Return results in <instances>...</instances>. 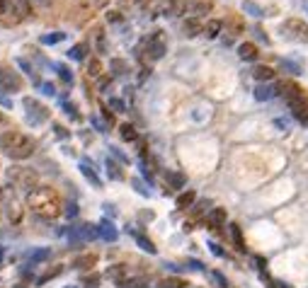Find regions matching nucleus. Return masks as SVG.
Masks as SVG:
<instances>
[{
    "label": "nucleus",
    "mask_w": 308,
    "mask_h": 288,
    "mask_svg": "<svg viewBox=\"0 0 308 288\" xmlns=\"http://www.w3.org/2000/svg\"><path fill=\"white\" fill-rule=\"evenodd\" d=\"M0 148L5 150V155H10L12 160H25L34 152V141L27 138L22 133H5L0 138Z\"/></svg>",
    "instance_id": "nucleus-1"
},
{
    "label": "nucleus",
    "mask_w": 308,
    "mask_h": 288,
    "mask_svg": "<svg viewBox=\"0 0 308 288\" xmlns=\"http://www.w3.org/2000/svg\"><path fill=\"white\" fill-rule=\"evenodd\" d=\"M286 104H289L291 114L299 119L303 126H308V94L301 90V87H294L289 94H286Z\"/></svg>",
    "instance_id": "nucleus-2"
},
{
    "label": "nucleus",
    "mask_w": 308,
    "mask_h": 288,
    "mask_svg": "<svg viewBox=\"0 0 308 288\" xmlns=\"http://www.w3.org/2000/svg\"><path fill=\"white\" fill-rule=\"evenodd\" d=\"M282 34L291 42L308 44V22H303L301 17H289V20H284Z\"/></svg>",
    "instance_id": "nucleus-3"
},
{
    "label": "nucleus",
    "mask_w": 308,
    "mask_h": 288,
    "mask_svg": "<svg viewBox=\"0 0 308 288\" xmlns=\"http://www.w3.org/2000/svg\"><path fill=\"white\" fill-rule=\"evenodd\" d=\"M22 109H25L27 124H32V126H42L44 121L49 119V109L44 107L42 102H37L34 97H25L22 100Z\"/></svg>",
    "instance_id": "nucleus-4"
},
{
    "label": "nucleus",
    "mask_w": 308,
    "mask_h": 288,
    "mask_svg": "<svg viewBox=\"0 0 308 288\" xmlns=\"http://www.w3.org/2000/svg\"><path fill=\"white\" fill-rule=\"evenodd\" d=\"M160 34L163 32H153L148 39H146V53H148V59L151 61H160L165 56V51H168V46H165Z\"/></svg>",
    "instance_id": "nucleus-5"
},
{
    "label": "nucleus",
    "mask_w": 308,
    "mask_h": 288,
    "mask_svg": "<svg viewBox=\"0 0 308 288\" xmlns=\"http://www.w3.org/2000/svg\"><path fill=\"white\" fill-rule=\"evenodd\" d=\"M20 87H22V80H20L17 73L0 66V90L3 92H20Z\"/></svg>",
    "instance_id": "nucleus-6"
},
{
    "label": "nucleus",
    "mask_w": 308,
    "mask_h": 288,
    "mask_svg": "<svg viewBox=\"0 0 308 288\" xmlns=\"http://www.w3.org/2000/svg\"><path fill=\"white\" fill-rule=\"evenodd\" d=\"M29 0H8V15L17 17V20H25L29 15Z\"/></svg>",
    "instance_id": "nucleus-7"
},
{
    "label": "nucleus",
    "mask_w": 308,
    "mask_h": 288,
    "mask_svg": "<svg viewBox=\"0 0 308 288\" xmlns=\"http://www.w3.org/2000/svg\"><path fill=\"white\" fill-rule=\"evenodd\" d=\"M238 56H240L243 61H248V63H255L260 53H257V46H255L252 42H243V44L238 46Z\"/></svg>",
    "instance_id": "nucleus-8"
},
{
    "label": "nucleus",
    "mask_w": 308,
    "mask_h": 288,
    "mask_svg": "<svg viewBox=\"0 0 308 288\" xmlns=\"http://www.w3.org/2000/svg\"><path fill=\"white\" fill-rule=\"evenodd\" d=\"M187 12L199 20V17H204V15L211 12V3H206V0H194V3H189L187 5Z\"/></svg>",
    "instance_id": "nucleus-9"
},
{
    "label": "nucleus",
    "mask_w": 308,
    "mask_h": 288,
    "mask_svg": "<svg viewBox=\"0 0 308 288\" xmlns=\"http://www.w3.org/2000/svg\"><path fill=\"white\" fill-rule=\"evenodd\" d=\"M97 235L102 237V240H107V242H114L119 233H117V228L112 225L110 220H100V225H97Z\"/></svg>",
    "instance_id": "nucleus-10"
},
{
    "label": "nucleus",
    "mask_w": 308,
    "mask_h": 288,
    "mask_svg": "<svg viewBox=\"0 0 308 288\" xmlns=\"http://www.w3.org/2000/svg\"><path fill=\"white\" fill-rule=\"evenodd\" d=\"M252 78H255L257 83H269V80H274V68L272 66H255L252 68Z\"/></svg>",
    "instance_id": "nucleus-11"
},
{
    "label": "nucleus",
    "mask_w": 308,
    "mask_h": 288,
    "mask_svg": "<svg viewBox=\"0 0 308 288\" xmlns=\"http://www.w3.org/2000/svg\"><path fill=\"white\" fill-rule=\"evenodd\" d=\"M80 172H83V177H85L87 182H93V186H97V189L102 186V179L97 177V172L93 169V165H90V162H80Z\"/></svg>",
    "instance_id": "nucleus-12"
},
{
    "label": "nucleus",
    "mask_w": 308,
    "mask_h": 288,
    "mask_svg": "<svg viewBox=\"0 0 308 288\" xmlns=\"http://www.w3.org/2000/svg\"><path fill=\"white\" fill-rule=\"evenodd\" d=\"M206 220H209V228H221L223 223H226V211L223 208H211Z\"/></svg>",
    "instance_id": "nucleus-13"
},
{
    "label": "nucleus",
    "mask_w": 308,
    "mask_h": 288,
    "mask_svg": "<svg viewBox=\"0 0 308 288\" xmlns=\"http://www.w3.org/2000/svg\"><path fill=\"white\" fill-rule=\"evenodd\" d=\"M272 97H277L272 85H257L255 87V100L257 102H267V100H272Z\"/></svg>",
    "instance_id": "nucleus-14"
},
{
    "label": "nucleus",
    "mask_w": 308,
    "mask_h": 288,
    "mask_svg": "<svg viewBox=\"0 0 308 288\" xmlns=\"http://www.w3.org/2000/svg\"><path fill=\"white\" fill-rule=\"evenodd\" d=\"M194 201H197V194H194L192 189H187V191H182V194L177 196V208H192Z\"/></svg>",
    "instance_id": "nucleus-15"
},
{
    "label": "nucleus",
    "mask_w": 308,
    "mask_h": 288,
    "mask_svg": "<svg viewBox=\"0 0 308 288\" xmlns=\"http://www.w3.org/2000/svg\"><path fill=\"white\" fill-rule=\"evenodd\" d=\"M155 288H187V281L180 279V276H168V279L158 281Z\"/></svg>",
    "instance_id": "nucleus-16"
},
{
    "label": "nucleus",
    "mask_w": 308,
    "mask_h": 288,
    "mask_svg": "<svg viewBox=\"0 0 308 288\" xmlns=\"http://www.w3.org/2000/svg\"><path fill=\"white\" fill-rule=\"evenodd\" d=\"M199 32L204 34V27L199 25L197 17H189V20H185V34H187V36H197Z\"/></svg>",
    "instance_id": "nucleus-17"
},
{
    "label": "nucleus",
    "mask_w": 308,
    "mask_h": 288,
    "mask_svg": "<svg viewBox=\"0 0 308 288\" xmlns=\"http://www.w3.org/2000/svg\"><path fill=\"white\" fill-rule=\"evenodd\" d=\"M221 22H219V20H209V22H206L204 25V36L206 39H216V36H219V34H221Z\"/></svg>",
    "instance_id": "nucleus-18"
},
{
    "label": "nucleus",
    "mask_w": 308,
    "mask_h": 288,
    "mask_svg": "<svg viewBox=\"0 0 308 288\" xmlns=\"http://www.w3.org/2000/svg\"><path fill=\"white\" fill-rule=\"evenodd\" d=\"M17 66L22 68V70H25L27 75H29V80H32V83H34L37 87H42V80H39V75H37V70H34V66H29V63H27L25 59H17Z\"/></svg>",
    "instance_id": "nucleus-19"
},
{
    "label": "nucleus",
    "mask_w": 308,
    "mask_h": 288,
    "mask_svg": "<svg viewBox=\"0 0 308 288\" xmlns=\"http://www.w3.org/2000/svg\"><path fill=\"white\" fill-rule=\"evenodd\" d=\"M119 133H121V138H124L126 143H136V141H138L136 128L131 126V124H121V126H119Z\"/></svg>",
    "instance_id": "nucleus-20"
},
{
    "label": "nucleus",
    "mask_w": 308,
    "mask_h": 288,
    "mask_svg": "<svg viewBox=\"0 0 308 288\" xmlns=\"http://www.w3.org/2000/svg\"><path fill=\"white\" fill-rule=\"evenodd\" d=\"M168 182H170L172 189H182V186L187 184V179L182 172H168Z\"/></svg>",
    "instance_id": "nucleus-21"
},
{
    "label": "nucleus",
    "mask_w": 308,
    "mask_h": 288,
    "mask_svg": "<svg viewBox=\"0 0 308 288\" xmlns=\"http://www.w3.org/2000/svg\"><path fill=\"white\" fill-rule=\"evenodd\" d=\"M134 240H136V242H138V247H141V249H146V252H148V254H155V247H153V242H151V240H148V237H146V235H141V233H134Z\"/></svg>",
    "instance_id": "nucleus-22"
},
{
    "label": "nucleus",
    "mask_w": 308,
    "mask_h": 288,
    "mask_svg": "<svg viewBox=\"0 0 308 288\" xmlns=\"http://www.w3.org/2000/svg\"><path fill=\"white\" fill-rule=\"evenodd\" d=\"M85 51H87L85 44H76V46H70V49H68V59L83 61V59H85Z\"/></svg>",
    "instance_id": "nucleus-23"
},
{
    "label": "nucleus",
    "mask_w": 308,
    "mask_h": 288,
    "mask_svg": "<svg viewBox=\"0 0 308 288\" xmlns=\"http://www.w3.org/2000/svg\"><path fill=\"white\" fill-rule=\"evenodd\" d=\"M63 39H66V34L63 32H51V34H42V36H39V42L42 44H59V42H63Z\"/></svg>",
    "instance_id": "nucleus-24"
},
{
    "label": "nucleus",
    "mask_w": 308,
    "mask_h": 288,
    "mask_svg": "<svg viewBox=\"0 0 308 288\" xmlns=\"http://www.w3.org/2000/svg\"><path fill=\"white\" fill-rule=\"evenodd\" d=\"M243 10H245V12H250L252 17H265V10L260 8L257 3H252V0H245V3H243Z\"/></svg>",
    "instance_id": "nucleus-25"
},
{
    "label": "nucleus",
    "mask_w": 308,
    "mask_h": 288,
    "mask_svg": "<svg viewBox=\"0 0 308 288\" xmlns=\"http://www.w3.org/2000/svg\"><path fill=\"white\" fill-rule=\"evenodd\" d=\"M231 237H233V242L238 245L240 252H245V240H243V233H240V228L235 225V223L231 225Z\"/></svg>",
    "instance_id": "nucleus-26"
},
{
    "label": "nucleus",
    "mask_w": 308,
    "mask_h": 288,
    "mask_svg": "<svg viewBox=\"0 0 308 288\" xmlns=\"http://www.w3.org/2000/svg\"><path fill=\"white\" fill-rule=\"evenodd\" d=\"M282 68H284V70H289V73H294V75H301V73H303V66H301L299 61H286V59H284Z\"/></svg>",
    "instance_id": "nucleus-27"
},
{
    "label": "nucleus",
    "mask_w": 308,
    "mask_h": 288,
    "mask_svg": "<svg viewBox=\"0 0 308 288\" xmlns=\"http://www.w3.org/2000/svg\"><path fill=\"white\" fill-rule=\"evenodd\" d=\"M107 274H110V276H112L114 281H117V283H124V286H126V281H129V279H124V266H121V264L112 266V269L107 271Z\"/></svg>",
    "instance_id": "nucleus-28"
},
{
    "label": "nucleus",
    "mask_w": 308,
    "mask_h": 288,
    "mask_svg": "<svg viewBox=\"0 0 308 288\" xmlns=\"http://www.w3.org/2000/svg\"><path fill=\"white\" fill-rule=\"evenodd\" d=\"M95 262H97V259H95L93 254H85V257H78L76 262H73V266H76V269H87V266H93Z\"/></svg>",
    "instance_id": "nucleus-29"
},
{
    "label": "nucleus",
    "mask_w": 308,
    "mask_h": 288,
    "mask_svg": "<svg viewBox=\"0 0 308 288\" xmlns=\"http://www.w3.org/2000/svg\"><path fill=\"white\" fill-rule=\"evenodd\" d=\"M49 257H51V252H49V249H37V252L32 254V257H29V264L34 266V264L44 262V259H49Z\"/></svg>",
    "instance_id": "nucleus-30"
},
{
    "label": "nucleus",
    "mask_w": 308,
    "mask_h": 288,
    "mask_svg": "<svg viewBox=\"0 0 308 288\" xmlns=\"http://www.w3.org/2000/svg\"><path fill=\"white\" fill-rule=\"evenodd\" d=\"M53 68L59 70V78L63 80V83H73V73H70L66 66H61V63H53Z\"/></svg>",
    "instance_id": "nucleus-31"
},
{
    "label": "nucleus",
    "mask_w": 308,
    "mask_h": 288,
    "mask_svg": "<svg viewBox=\"0 0 308 288\" xmlns=\"http://www.w3.org/2000/svg\"><path fill=\"white\" fill-rule=\"evenodd\" d=\"M126 288H148V279L146 276H136V279H129Z\"/></svg>",
    "instance_id": "nucleus-32"
},
{
    "label": "nucleus",
    "mask_w": 308,
    "mask_h": 288,
    "mask_svg": "<svg viewBox=\"0 0 308 288\" xmlns=\"http://www.w3.org/2000/svg\"><path fill=\"white\" fill-rule=\"evenodd\" d=\"M107 172H110L112 179H121V177H124V175H121V169L117 167V165H114L112 160H107Z\"/></svg>",
    "instance_id": "nucleus-33"
},
{
    "label": "nucleus",
    "mask_w": 308,
    "mask_h": 288,
    "mask_svg": "<svg viewBox=\"0 0 308 288\" xmlns=\"http://www.w3.org/2000/svg\"><path fill=\"white\" fill-rule=\"evenodd\" d=\"M97 283H100V276H97V274H90V276L83 279V286H87V288H97Z\"/></svg>",
    "instance_id": "nucleus-34"
},
{
    "label": "nucleus",
    "mask_w": 308,
    "mask_h": 288,
    "mask_svg": "<svg viewBox=\"0 0 308 288\" xmlns=\"http://www.w3.org/2000/svg\"><path fill=\"white\" fill-rule=\"evenodd\" d=\"M211 279H214V281H216V283H219V286H221V288H228V279L223 276L221 271H214V274H211Z\"/></svg>",
    "instance_id": "nucleus-35"
},
{
    "label": "nucleus",
    "mask_w": 308,
    "mask_h": 288,
    "mask_svg": "<svg viewBox=\"0 0 308 288\" xmlns=\"http://www.w3.org/2000/svg\"><path fill=\"white\" fill-rule=\"evenodd\" d=\"M42 92L46 94V97H56V87H53L51 83H42Z\"/></svg>",
    "instance_id": "nucleus-36"
},
{
    "label": "nucleus",
    "mask_w": 308,
    "mask_h": 288,
    "mask_svg": "<svg viewBox=\"0 0 308 288\" xmlns=\"http://www.w3.org/2000/svg\"><path fill=\"white\" fill-rule=\"evenodd\" d=\"M110 107L114 111H119V114H121V111H126V107H124V102H121V100H110Z\"/></svg>",
    "instance_id": "nucleus-37"
},
{
    "label": "nucleus",
    "mask_w": 308,
    "mask_h": 288,
    "mask_svg": "<svg viewBox=\"0 0 308 288\" xmlns=\"http://www.w3.org/2000/svg\"><path fill=\"white\" fill-rule=\"evenodd\" d=\"M0 104H3L5 109H12V100H10V97H5V94H3V90H0Z\"/></svg>",
    "instance_id": "nucleus-38"
},
{
    "label": "nucleus",
    "mask_w": 308,
    "mask_h": 288,
    "mask_svg": "<svg viewBox=\"0 0 308 288\" xmlns=\"http://www.w3.org/2000/svg\"><path fill=\"white\" fill-rule=\"evenodd\" d=\"M63 107H66V114H68L70 119H78V114H76V107H73V104H68V102H63Z\"/></svg>",
    "instance_id": "nucleus-39"
},
{
    "label": "nucleus",
    "mask_w": 308,
    "mask_h": 288,
    "mask_svg": "<svg viewBox=\"0 0 308 288\" xmlns=\"http://www.w3.org/2000/svg\"><path fill=\"white\" fill-rule=\"evenodd\" d=\"M134 186H136V191H138V194H143V196H148V194H151V191H148V189H146V186L141 184L138 179H134Z\"/></svg>",
    "instance_id": "nucleus-40"
},
{
    "label": "nucleus",
    "mask_w": 308,
    "mask_h": 288,
    "mask_svg": "<svg viewBox=\"0 0 308 288\" xmlns=\"http://www.w3.org/2000/svg\"><path fill=\"white\" fill-rule=\"evenodd\" d=\"M209 247H211V252H214L216 257H226V252H223V249L216 245V242H209Z\"/></svg>",
    "instance_id": "nucleus-41"
},
{
    "label": "nucleus",
    "mask_w": 308,
    "mask_h": 288,
    "mask_svg": "<svg viewBox=\"0 0 308 288\" xmlns=\"http://www.w3.org/2000/svg\"><path fill=\"white\" fill-rule=\"evenodd\" d=\"M76 213H78L76 203H68V208H66V216H70V218H73V216H76Z\"/></svg>",
    "instance_id": "nucleus-42"
},
{
    "label": "nucleus",
    "mask_w": 308,
    "mask_h": 288,
    "mask_svg": "<svg viewBox=\"0 0 308 288\" xmlns=\"http://www.w3.org/2000/svg\"><path fill=\"white\" fill-rule=\"evenodd\" d=\"M8 12V0H0V15H5Z\"/></svg>",
    "instance_id": "nucleus-43"
},
{
    "label": "nucleus",
    "mask_w": 308,
    "mask_h": 288,
    "mask_svg": "<svg viewBox=\"0 0 308 288\" xmlns=\"http://www.w3.org/2000/svg\"><path fill=\"white\" fill-rule=\"evenodd\" d=\"M3 257H5V247H0V262H3Z\"/></svg>",
    "instance_id": "nucleus-44"
},
{
    "label": "nucleus",
    "mask_w": 308,
    "mask_h": 288,
    "mask_svg": "<svg viewBox=\"0 0 308 288\" xmlns=\"http://www.w3.org/2000/svg\"><path fill=\"white\" fill-rule=\"evenodd\" d=\"M66 288H78V286H66Z\"/></svg>",
    "instance_id": "nucleus-45"
}]
</instances>
